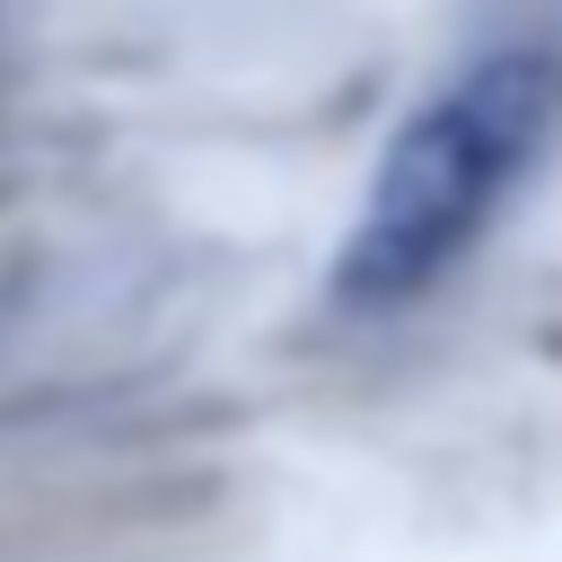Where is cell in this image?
I'll use <instances>...</instances> for the list:
<instances>
[{"instance_id": "obj_1", "label": "cell", "mask_w": 562, "mask_h": 562, "mask_svg": "<svg viewBox=\"0 0 562 562\" xmlns=\"http://www.w3.org/2000/svg\"><path fill=\"white\" fill-rule=\"evenodd\" d=\"M562 140V53L509 44L474 61L457 88H439L378 158L369 202L334 255V307L386 316L448 281L474 237L509 211V193L553 158Z\"/></svg>"}]
</instances>
